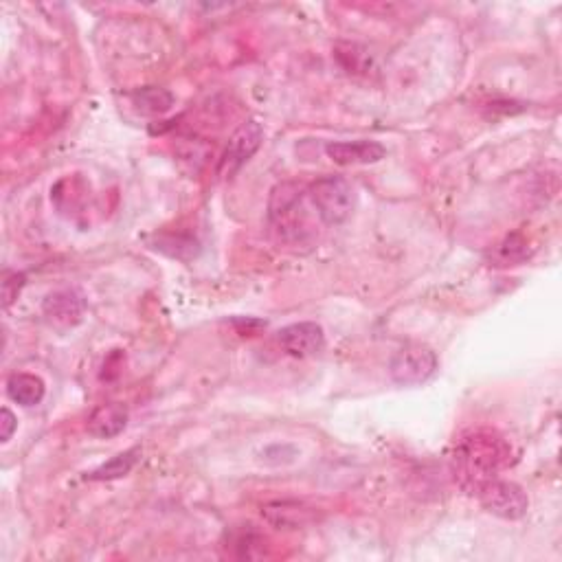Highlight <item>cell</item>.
<instances>
[{
    "mask_svg": "<svg viewBox=\"0 0 562 562\" xmlns=\"http://www.w3.org/2000/svg\"><path fill=\"white\" fill-rule=\"evenodd\" d=\"M512 462V446L499 433L479 429L455 444L453 475L466 492L477 494L488 481L497 479Z\"/></svg>",
    "mask_w": 562,
    "mask_h": 562,
    "instance_id": "6da1fadb",
    "label": "cell"
},
{
    "mask_svg": "<svg viewBox=\"0 0 562 562\" xmlns=\"http://www.w3.org/2000/svg\"><path fill=\"white\" fill-rule=\"evenodd\" d=\"M308 196L319 218L328 227H339L350 220L354 211V189L343 176H321L310 185Z\"/></svg>",
    "mask_w": 562,
    "mask_h": 562,
    "instance_id": "7a4b0ae2",
    "label": "cell"
},
{
    "mask_svg": "<svg viewBox=\"0 0 562 562\" xmlns=\"http://www.w3.org/2000/svg\"><path fill=\"white\" fill-rule=\"evenodd\" d=\"M303 196H306V191L301 185L281 183L273 189L271 200H268V218L286 240H299L301 233L306 231V224H303Z\"/></svg>",
    "mask_w": 562,
    "mask_h": 562,
    "instance_id": "3957f363",
    "label": "cell"
},
{
    "mask_svg": "<svg viewBox=\"0 0 562 562\" xmlns=\"http://www.w3.org/2000/svg\"><path fill=\"white\" fill-rule=\"evenodd\" d=\"M437 372V356L429 345L407 343L391 356L389 376L400 387H418Z\"/></svg>",
    "mask_w": 562,
    "mask_h": 562,
    "instance_id": "277c9868",
    "label": "cell"
},
{
    "mask_svg": "<svg viewBox=\"0 0 562 562\" xmlns=\"http://www.w3.org/2000/svg\"><path fill=\"white\" fill-rule=\"evenodd\" d=\"M477 497L483 508L505 521H519L530 510V499H527V494L519 483L503 481L499 477L488 481L477 492Z\"/></svg>",
    "mask_w": 562,
    "mask_h": 562,
    "instance_id": "5b68a950",
    "label": "cell"
},
{
    "mask_svg": "<svg viewBox=\"0 0 562 562\" xmlns=\"http://www.w3.org/2000/svg\"><path fill=\"white\" fill-rule=\"evenodd\" d=\"M86 297L75 288H60L49 292L42 301V317L49 328L69 332L84 321Z\"/></svg>",
    "mask_w": 562,
    "mask_h": 562,
    "instance_id": "8992f818",
    "label": "cell"
},
{
    "mask_svg": "<svg viewBox=\"0 0 562 562\" xmlns=\"http://www.w3.org/2000/svg\"><path fill=\"white\" fill-rule=\"evenodd\" d=\"M262 141H264V128L260 121L251 119V121L242 123V126L233 132L227 150H224V154H222L220 174L233 176L235 172H240L242 165L249 163L255 156V152L260 150Z\"/></svg>",
    "mask_w": 562,
    "mask_h": 562,
    "instance_id": "52a82bcc",
    "label": "cell"
},
{
    "mask_svg": "<svg viewBox=\"0 0 562 562\" xmlns=\"http://www.w3.org/2000/svg\"><path fill=\"white\" fill-rule=\"evenodd\" d=\"M279 343L286 354L295 358H310L323 352L325 347V332L319 323L301 321L292 323L288 328L279 330Z\"/></svg>",
    "mask_w": 562,
    "mask_h": 562,
    "instance_id": "ba28073f",
    "label": "cell"
},
{
    "mask_svg": "<svg viewBox=\"0 0 562 562\" xmlns=\"http://www.w3.org/2000/svg\"><path fill=\"white\" fill-rule=\"evenodd\" d=\"M330 159L341 165H374L387 156L385 145L378 141H334L325 145Z\"/></svg>",
    "mask_w": 562,
    "mask_h": 562,
    "instance_id": "9c48e42d",
    "label": "cell"
},
{
    "mask_svg": "<svg viewBox=\"0 0 562 562\" xmlns=\"http://www.w3.org/2000/svg\"><path fill=\"white\" fill-rule=\"evenodd\" d=\"M130 420L128 409L119 402L101 404L93 411L91 418H88L86 431L88 435L97 437V440H110V437H117L119 433L126 431Z\"/></svg>",
    "mask_w": 562,
    "mask_h": 562,
    "instance_id": "30bf717a",
    "label": "cell"
},
{
    "mask_svg": "<svg viewBox=\"0 0 562 562\" xmlns=\"http://www.w3.org/2000/svg\"><path fill=\"white\" fill-rule=\"evenodd\" d=\"M262 516L275 527L299 530V527H306L317 521V510L299 501H275L264 505Z\"/></svg>",
    "mask_w": 562,
    "mask_h": 562,
    "instance_id": "8fae6325",
    "label": "cell"
},
{
    "mask_svg": "<svg viewBox=\"0 0 562 562\" xmlns=\"http://www.w3.org/2000/svg\"><path fill=\"white\" fill-rule=\"evenodd\" d=\"M44 393H47V387H44V380L36 374H11L7 380V396L14 400L20 407H38V404L44 400Z\"/></svg>",
    "mask_w": 562,
    "mask_h": 562,
    "instance_id": "7c38bea8",
    "label": "cell"
},
{
    "mask_svg": "<svg viewBox=\"0 0 562 562\" xmlns=\"http://www.w3.org/2000/svg\"><path fill=\"white\" fill-rule=\"evenodd\" d=\"M490 255L494 266H516L532 255V249L523 233H510L494 246V251Z\"/></svg>",
    "mask_w": 562,
    "mask_h": 562,
    "instance_id": "4fadbf2b",
    "label": "cell"
},
{
    "mask_svg": "<svg viewBox=\"0 0 562 562\" xmlns=\"http://www.w3.org/2000/svg\"><path fill=\"white\" fill-rule=\"evenodd\" d=\"M132 106L137 108L141 115H165L167 110L174 106V95L165 88L145 86L132 93Z\"/></svg>",
    "mask_w": 562,
    "mask_h": 562,
    "instance_id": "5bb4252c",
    "label": "cell"
},
{
    "mask_svg": "<svg viewBox=\"0 0 562 562\" xmlns=\"http://www.w3.org/2000/svg\"><path fill=\"white\" fill-rule=\"evenodd\" d=\"M139 459H141V448L134 446V448H130V451H123V453L115 455L110 459V462H106L104 466H99L97 470H93L91 475H86V479H91V481L121 479V477L130 475L134 466L139 464Z\"/></svg>",
    "mask_w": 562,
    "mask_h": 562,
    "instance_id": "9a60e30c",
    "label": "cell"
},
{
    "mask_svg": "<svg viewBox=\"0 0 562 562\" xmlns=\"http://www.w3.org/2000/svg\"><path fill=\"white\" fill-rule=\"evenodd\" d=\"M154 249L176 260H187V255L194 257L198 253V242L189 235H156Z\"/></svg>",
    "mask_w": 562,
    "mask_h": 562,
    "instance_id": "2e32d148",
    "label": "cell"
},
{
    "mask_svg": "<svg viewBox=\"0 0 562 562\" xmlns=\"http://www.w3.org/2000/svg\"><path fill=\"white\" fill-rule=\"evenodd\" d=\"M3 306L9 308L20 295V290L25 288V275L18 271H5L3 273Z\"/></svg>",
    "mask_w": 562,
    "mask_h": 562,
    "instance_id": "e0dca14e",
    "label": "cell"
},
{
    "mask_svg": "<svg viewBox=\"0 0 562 562\" xmlns=\"http://www.w3.org/2000/svg\"><path fill=\"white\" fill-rule=\"evenodd\" d=\"M16 426H18V420H16V415L11 413L7 407H3V411H0V442H9L11 440V435H14L16 431Z\"/></svg>",
    "mask_w": 562,
    "mask_h": 562,
    "instance_id": "ac0fdd59",
    "label": "cell"
}]
</instances>
